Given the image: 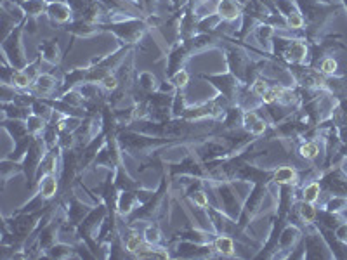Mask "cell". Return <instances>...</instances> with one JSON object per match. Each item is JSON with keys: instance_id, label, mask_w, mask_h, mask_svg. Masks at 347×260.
I'll list each match as a JSON object with an SVG mask.
<instances>
[{"instance_id": "cell-1", "label": "cell", "mask_w": 347, "mask_h": 260, "mask_svg": "<svg viewBox=\"0 0 347 260\" xmlns=\"http://www.w3.org/2000/svg\"><path fill=\"white\" fill-rule=\"evenodd\" d=\"M47 14L57 25H63V23H68L71 18H73V9L64 2V0H57V2H50L47 5Z\"/></svg>"}, {"instance_id": "cell-2", "label": "cell", "mask_w": 347, "mask_h": 260, "mask_svg": "<svg viewBox=\"0 0 347 260\" xmlns=\"http://www.w3.org/2000/svg\"><path fill=\"white\" fill-rule=\"evenodd\" d=\"M56 78L49 73H40L35 77L32 84V90L35 92L40 97H45V95H50L54 90H56Z\"/></svg>"}, {"instance_id": "cell-3", "label": "cell", "mask_w": 347, "mask_h": 260, "mask_svg": "<svg viewBox=\"0 0 347 260\" xmlns=\"http://www.w3.org/2000/svg\"><path fill=\"white\" fill-rule=\"evenodd\" d=\"M210 246L216 253L222 257H233L236 255V246H234V239L226 234H219L210 241Z\"/></svg>"}, {"instance_id": "cell-4", "label": "cell", "mask_w": 347, "mask_h": 260, "mask_svg": "<svg viewBox=\"0 0 347 260\" xmlns=\"http://www.w3.org/2000/svg\"><path fill=\"white\" fill-rule=\"evenodd\" d=\"M271 180L278 186H295L299 182V173L294 167H280L274 170Z\"/></svg>"}, {"instance_id": "cell-5", "label": "cell", "mask_w": 347, "mask_h": 260, "mask_svg": "<svg viewBox=\"0 0 347 260\" xmlns=\"http://www.w3.org/2000/svg\"><path fill=\"white\" fill-rule=\"evenodd\" d=\"M57 193V177L56 173L49 172L42 177L39 186V198L40 200H50Z\"/></svg>"}, {"instance_id": "cell-6", "label": "cell", "mask_w": 347, "mask_h": 260, "mask_svg": "<svg viewBox=\"0 0 347 260\" xmlns=\"http://www.w3.org/2000/svg\"><path fill=\"white\" fill-rule=\"evenodd\" d=\"M216 14L220 16V19L226 21H233L241 14V7L234 2V0H219L217 2V11Z\"/></svg>"}, {"instance_id": "cell-7", "label": "cell", "mask_w": 347, "mask_h": 260, "mask_svg": "<svg viewBox=\"0 0 347 260\" xmlns=\"http://www.w3.org/2000/svg\"><path fill=\"white\" fill-rule=\"evenodd\" d=\"M137 205H139V196H135L134 193H122L118 196V214L129 215L132 210H135Z\"/></svg>"}, {"instance_id": "cell-8", "label": "cell", "mask_w": 347, "mask_h": 260, "mask_svg": "<svg viewBox=\"0 0 347 260\" xmlns=\"http://www.w3.org/2000/svg\"><path fill=\"white\" fill-rule=\"evenodd\" d=\"M297 214H299V218H301L305 225H311L312 222L316 220V217H318V210H316L314 203H307V201H302V203L299 205Z\"/></svg>"}, {"instance_id": "cell-9", "label": "cell", "mask_w": 347, "mask_h": 260, "mask_svg": "<svg viewBox=\"0 0 347 260\" xmlns=\"http://www.w3.org/2000/svg\"><path fill=\"white\" fill-rule=\"evenodd\" d=\"M301 236V231H299L295 225H288L283 232H281V238H280V246L281 250H292L295 245V241L299 239Z\"/></svg>"}, {"instance_id": "cell-10", "label": "cell", "mask_w": 347, "mask_h": 260, "mask_svg": "<svg viewBox=\"0 0 347 260\" xmlns=\"http://www.w3.org/2000/svg\"><path fill=\"white\" fill-rule=\"evenodd\" d=\"M319 194H321V186L319 182L312 180V182L305 184L302 187V201H307V203H316L319 200Z\"/></svg>"}, {"instance_id": "cell-11", "label": "cell", "mask_w": 347, "mask_h": 260, "mask_svg": "<svg viewBox=\"0 0 347 260\" xmlns=\"http://www.w3.org/2000/svg\"><path fill=\"white\" fill-rule=\"evenodd\" d=\"M307 56V47L302 42H294L287 50L288 61H294V63H302Z\"/></svg>"}, {"instance_id": "cell-12", "label": "cell", "mask_w": 347, "mask_h": 260, "mask_svg": "<svg viewBox=\"0 0 347 260\" xmlns=\"http://www.w3.org/2000/svg\"><path fill=\"white\" fill-rule=\"evenodd\" d=\"M40 49L43 50V59L45 61H49V63H52V64H56V63H59V59H61V54H59V47H57V43L56 42H45V43H42V47Z\"/></svg>"}, {"instance_id": "cell-13", "label": "cell", "mask_w": 347, "mask_h": 260, "mask_svg": "<svg viewBox=\"0 0 347 260\" xmlns=\"http://www.w3.org/2000/svg\"><path fill=\"white\" fill-rule=\"evenodd\" d=\"M144 243H146L144 236L137 234V232H132V234L125 239V250H127L129 253H134V255H135V253H137L139 250L144 246Z\"/></svg>"}, {"instance_id": "cell-14", "label": "cell", "mask_w": 347, "mask_h": 260, "mask_svg": "<svg viewBox=\"0 0 347 260\" xmlns=\"http://www.w3.org/2000/svg\"><path fill=\"white\" fill-rule=\"evenodd\" d=\"M142 236H144L146 243H149V245H160L162 243V231H160V227L156 224L146 225Z\"/></svg>"}, {"instance_id": "cell-15", "label": "cell", "mask_w": 347, "mask_h": 260, "mask_svg": "<svg viewBox=\"0 0 347 260\" xmlns=\"http://www.w3.org/2000/svg\"><path fill=\"white\" fill-rule=\"evenodd\" d=\"M299 153H301V156L304 160H314V158H318V155H319L318 142H314V141L304 142V144L301 146V149H299Z\"/></svg>"}, {"instance_id": "cell-16", "label": "cell", "mask_w": 347, "mask_h": 260, "mask_svg": "<svg viewBox=\"0 0 347 260\" xmlns=\"http://www.w3.org/2000/svg\"><path fill=\"white\" fill-rule=\"evenodd\" d=\"M325 208L330 212V214H340L342 210L347 208V198L344 196H333L328 203L325 205Z\"/></svg>"}, {"instance_id": "cell-17", "label": "cell", "mask_w": 347, "mask_h": 260, "mask_svg": "<svg viewBox=\"0 0 347 260\" xmlns=\"http://www.w3.org/2000/svg\"><path fill=\"white\" fill-rule=\"evenodd\" d=\"M170 84L175 88H184L189 84V73L186 70H177L170 77Z\"/></svg>"}, {"instance_id": "cell-18", "label": "cell", "mask_w": 347, "mask_h": 260, "mask_svg": "<svg viewBox=\"0 0 347 260\" xmlns=\"http://www.w3.org/2000/svg\"><path fill=\"white\" fill-rule=\"evenodd\" d=\"M139 82H141V87L146 88V90H155L156 85H158V80L149 71H144V73L139 75Z\"/></svg>"}, {"instance_id": "cell-19", "label": "cell", "mask_w": 347, "mask_h": 260, "mask_svg": "<svg viewBox=\"0 0 347 260\" xmlns=\"http://www.w3.org/2000/svg\"><path fill=\"white\" fill-rule=\"evenodd\" d=\"M259 120L257 113L254 111V109H247V111L241 115V125H243V129L247 130V132H250L252 127H254V123Z\"/></svg>"}, {"instance_id": "cell-20", "label": "cell", "mask_w": 347, "mask_h": 260, "mask_svg": "<svg viewBox=\"0 0 347 260\" xmlns=\"http://www.w3.org/2000/svg\"><path fill=\"white\" fill-rule=\"evenodd\" d=\"M191 201L196 208L205 210V208L209 207V194H207L205 191H196V193L191 194Z\"/></svg>"}, {"instance_id": "cell-21", "label": "cell", "mask_w": 347, "mask_h": 260, "mask_svg": "<svg viewBox=\"0 0 347 260\" xmlns=\"http://www.w3.org/2000/svg\"><path fill=\"white\" fill-rule=\"evenodd\" d=\"M99 84H101V87H103L104 90L111 92V90H117L118 85H120V82H118V78H117V75H115V73H108L106 77L99 82Z\"/></svg>"}, {"instance_id": "cell-22", "label": "cell", "mask_w": 347, "mask_h": 260, "mask_svg": "<svg viewBox=\"0 0 347 260\" xmlns=\"http://www.w3.org/2000/svg\"><path fill=\"white\" fill-rule=\"evenodd\" d=\"M287 26L292 30H301L304 26V18H302L301 12H292L290 16H287Z\"/></svg>"}, {"instance_id": "cell-23", "label": "cell", "mask_w": 347, "mask_h": 260, "mask_svg": "<svg viewBox=\"0 0 347 260\" xmlns=\"http://www.w3.org/2000/svg\"><path fill=\"white\" fill-rule=\"evenodd\" d=\"M269 88V85H267L266 80H262V78H257V80L252 84V94L257 95V97H262L264 92Z\"/></svg>"}, {"instance_id": "cell-24", "label": "cell", "mask_w": 347, "mask_h": 260, "mask_svg": "<svg viewBox=\"0 0 347 260\" xmlns=\"http://www.w3.org/2000/svg\"><path fill=\"white\" fill-rule=\"evenodd\" d=\"M337 68H339V64H337V61L333 59V57H326V59H323L321 63V73L323 75H333L337 71Z\"/></svg>"}, {"instance_id": "cell-25", "label": "cell", "mask_w": 347, "mask_h": 260, "mask_svg": "<svg viewBox=\"0 0 347 260\" xmlns=\"http://www.w3.org/2000/svg\"><path fill=\"white\" fill-rule=\"evenodd\" d=\"M273 33H274V30H273V26H269V25H260L255 30V35H257V39L260 40V42H262V40H269L271 37H273Z\"/></svg>"}, {"instance_id": "cell-26", "label": "cell", "mask_w": 347, "mask_h": 260, "mask_svg": "<svg viewBox=\"0 0 347 260\" xmlns=\"http://www.w3.org/2000/svg\"><path fill=\"white\" fill-rule=\"evenodd\" d=\"M266 129H267V123L264 122L262 118H259L257 122L254 123V127H252L250 132H252V134H254V135H262L264 132H266Z\"/></svg>"}, {"instance_id": "cell-27", "label": "cell", "mask_w": 347, "mask_h": 260, "mask_svg": "<svg viewBox=\"0 0 347 260\" xmlns=\"http://www.w3.org/2000/svg\"><path fill=\"white\" fill-rule=\"evenodd\" d=\"M335 236L339 241L342 243H347V224L346 222H342V224H339L335 227Z\"/></svg>"}]
</instances>
